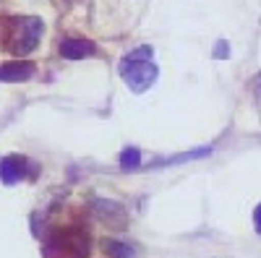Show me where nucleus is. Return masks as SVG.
Wrapping results in <instances>:
<instances>
[{
    "label": "nucleus",
    "instance_id": "6e6552de",
    "mask_svg": "<svg viewBox=\"0 0 261 258\" xmlns=\"http://www.w3.org/2000/svg\"><path fill=\"white\" fill-rule=\"evenodd\" d=\"M139 164H141V152L139 149L130 146V149H125V152L120 154V167L123 169H136Z\"/></svg>",
    "mask_w": 261,
    "mask_h": 258
},
{
    "label": "nucleus",
    "instance_id": "39448f33",
    "mask_svg": "<svg viewBox=\"0 0 261 258\" xmlns=\"http://www.w3.org/2000/svg\"><path fill=\"white\" fill-rule=\"evenodd\" d=\"M32 76H34V66L27 60H16V63L0 66V81H6V83H18V81H27Z\"/></svg>",
    "mask_w": 261,
    "mask_h": 258
},
{
    "label": "nucleus",
    "instance_id": "0eeeda50",
    "mask_svg": "<svg viewBox=\"0 0 261 258\" xmlns=\"http://www.w3.org/2000/svg\"><path fill=\"white\" fill-rule=\"evenodd\" d=\"M105 253L110 255V258H136V250L125 245V243H118V240H105L102 243Z\"/></svg>",
    "mask_w": 261,
    "mask_h": 258
},
{
    "label": "nucleus",
    "instance_id": "9d476101",
    "mask_svg": "<svg viewBox=\"0 0 261 258\" xmlns=\"http://www.w3.org/2000/svg\"><path fill=\"white\" fill-rule=\"evenodd\" d=\"M253 89H256V97L261 99V76H256V78H253Z\"/></svg>",
    "mask_w": 261,
    "mask_h": 258
},
{
    "label": "nucleus",
    "instance_id": "f03ea898",
    "mask_svg": "<svg viewBox=\"0 0 261 258\" xmlns=\"http://www.w3.org/2000/svg\"><path fill=\"white\" fill-rule=\"evenodd\" d=\"M157 66L151 63V47H136L134 52H128L120 60V76L123 81L134 89L136 94L151 89V83L157 81Z\"/></svg>",
    "mask_w": 261,
    "mask_h": 258
},
{
    "label": "nucleus",
    "instance_id": "9b49d317",
    "mask_svg": "<svg viewBox=\"0 0 261 258\" xmlns=\"http://www.w3.org/2000/svg\"><path fill=\"white\" fill-rule=\"evenodd\" d=\"M217 47H220V50H217V52H214L217 58H225V55H227V50H225L227 45H225V42H220V45H217Z\"/></svg>",
    "mask_w": 261,
    "mask_h": 258
},
{
    "label": "nucleus",
    "instance_id": "f257e3e1",
    "mask_svg": "<svg viewBox=\"0 0 261 258\" xmlns=\"http://www.w3.org/2000/svg\"><path fill=\"white\" fill-rule=\"evenodd\" d=\"M45 24L42 18L34 16H16V18H3L0 21V45L3 50H11L13 55H29L42 39Z\"/></svg>",
    "mask_w": 261,
    "mask_h": 258
},
{
    "label": "nucleus",
    "instance_id": "7ed1b4c3",
    "mask_svg": "<svg viewBox=\"0 0 261 258\" xmlns=\"http://www.w3.org/2000/svg\"><path fill=\"white\" fill-rule=\"evenodd\" d=\"M45 253H47V258H55V255H60V258H86L89 255V238H86V232H81V230L55 232L45 245Z\"/></svg>",
    "mask_w": 261,
    "mask_h": 258
},
{
    "label": "nucleus",
    "instance_id": "20e7f679",
    "mask_svg": "<svg viewBox=\"0 0 261 258\" xmlns=\"http://www.w3.org/2000/svg\"><path fill=\"white\" fill-rule=\"evenodd\" d=\"M27 175V159L24 157H6L0 159V180H3L6 185H13L18 180H24Z\"/></svg>",
    "mask_w": 261,
    "mask_h": 258
},
{
    "label": "nucleus",
    "instance_id": "423d86ee",
    "mask_svg": "<svg viewBox=\"0 0 261 258\" xmlns=\"http://www.w3.org/2000/svg\"><path fill=\"white\" fill-rule=\"evenodd\" d=\"M97 47L89 39H63L60 42V55L68 60H81V58H92Z\"/></svg>",
    "mask_w": 261,
    "mask_h": 258
},
{
    "label": "nucleus",
    "instance_id": "1a4fd4ad",
    "mask_svg": "<svg viewBox=\"0 0 261 258\" xmlns=\"http://www.w3.org/2000/svg\"><path fill=\"white\" fill-rule=\"evenodd\" d=\"M253 224H256V232L261 235V204H258L256 211H253Z\"/></svg>",
    "mask_w": 261,
    "mask_h": 258
}]
</instances>
